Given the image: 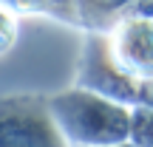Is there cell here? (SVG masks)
I'll return each instance as SVG.
<instances>
[{
    "label": "cell",
    "instance_id": "3",
    "mask_svg": "<svg viewBox=\"0 0 153 147\" xmlns=\"http://www.w3.org/2000/svg\"><path fill=\"white\" fill-rule=\"evenodd\" d=\"M76 85L85 88V91L111 96L116 102H125V105H133L139 99V82H133L116 65L108 37H88L85 40L79 71H76Z\"/></svg>",
    "mask_w": 153,
    "mask_h": 147
},
{
    "label": "cell",
    "instance_id": "5",
    "mask_svg": "<svg viewBox=\"0 0 153 147\" xmlns=\"http://www.w3.org/2000/svg\"><path fill=\"white\" fill-rule=\"evenodd\" d=\"M131 144L136 147H153V108L136 105L131 108Z\"/></svg>",
    "mask_w": 153,
    "mask_h": 147
},
{
    "label": "cell",
    "instance_id": "1",
    "mask_svg": "<svg viewBox=\"0 0 153 147\" xmlns=\"http://www.w3.org/2000/svg\"><path fill=\"white\" fill-rule=\"evenodd\" d=\"M48 110L71 147H108L131 139V105L79 85L48 96Z\"/></svg>",
    "mask_w": 153,
    "mask_h": 147
},
{
    "label": "cell",
    "instance_id": "6",
    "mask_svg": "<svg viewBox=\"0 0 153 147\" xmlns=\"http://www.w3.org/2000/svg\"><path fill=\"white\" fill-rule=\"evenodd\" d=\"M108 147H136V144H131V142H122V144H108Z\"/></svg>",
    "mask_w": 153,
    "mask_h": 147
},
{
    "label": "cell",
    "instance_id": "2",
    "mask_svg": "<svg viewBox=\"0 0 153 147\" xmlns=\"http://www.w3.org/2000/svg\"><path fill=\"white\" fill-rule=\"evenodd\" d=\"M0 147H71L48 110V96L14 93L0 99Z\"/></svg>",
    "mask_w": 153,
    "mask_h": 147
},
{
    "label": "cell",
    "instance_id": "4",
    "mask_svg": "<svg viewBox=\"0 0 153 147\" xmlns=\"http://www.w3.org/2000/svg\"><path fill=\"white\" fill-rule=\"evenodd\" d=\"M111 51L116 65L133 82L153 79V17H131L111 34Z\"/></svg>",
    "mask_w": 153,
    "mask_h": 147
}]
</instances>
